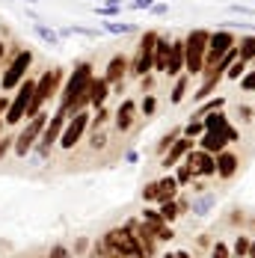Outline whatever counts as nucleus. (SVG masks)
I'll use <instances>...</instances> for the list:
<instances>
[{
	"mask_svg": "<svg viewBox=\"0 0 255 258\" xmlns=\"http://www.w3.org/2000/svg\"><path fill=\"white\" fill-rule=\"evenodd\" d=\"M104 30H107V33H131L134 27L131 24H119V21H104Z\"/></svg>",
	"mask_w": 255,
	"mask_h": 258,
	"instance_id": "nucleus-29",
	"label": "nucleus"
},
{
	"mask_svg": "<svg viewBox=\"0 0 255 258\" xmlns=\"http://www.w3.org/2000/svg\"><path fill=\"white\" fill-rule=\"evenodd\" d=\"M134 119H137V104L131 101V98H125V101L119 104V110H116V128L125 134V131H131Z\"/></svg>",
	"mask_w": 255,
	"mask_h": 258,
	"instance_id": "nucleus-10",
	"label": "nucleus"
},
{
	"mask_svg": "<svg viewBox=\"0 0 255 258\" xmlns=\"http://www.w3.org/2000/svg\"><path fill=\"white\" fill-rule=\"evenodd\" d=\"M140 107H143V113H146V116H152V113H154V107H157V101H154V95H146Z\"/></svg>",
	"mask_w": 255,
	"mask_h": 258,
	"instance_id": "nucleus-35",
	"label": "nucleus"
},
{
	"mask_svg": "<svg viewBox=\"0 0 255 258\" xmlns=\"http://www.w3.org/2000/svg\"><path fill=\"white\" fill-rule=\"evenodd\" d=\"M202 125H205V131H217V134H223V131L229 128V119H226V113H223V110H217V113L202 116Z\"/></svg>",
	"mask_w": 255,
	"mask_h": 258,
	"instance_id": "nucleus-18",
	"label": "nucleus"
},
{
	"mask_svg": "<svg viewBox=\"0 0 255 258\" xmlns=\"http://www.w3.org/2000/svg\"><path fill=\"white\" fill-rule=\"evenodd\" d=\"M163 258H175V252H166V255H163Z\"/></svg>",
	"mask_w": 255,
	"mask_h": 258,
	"instance_id": "nucleus-49",
	"label": "nucleus"
},
{
	"mask_svg": "<svg viewBox=\"0 0 255 258\" xmlns=\"http://www.w3.org/2000/svg\"><path fill=\"white\" fill-rule=\"evenodd\" d=\"M181 69H184V42H172L169 62H166V75H178Z\"/></svg>",
	"mask_w": 255,
	"mask_h": 258,
	"instance_id": "nucleus-17",
	"label": "nucleus"
},
{
	"mask_svg": "<svg viewBox=\"0 0 255 258\" xmlns=\"http://www.w3.org/2000/svg\"><path fill=\"white\" fill-rule=\"evenodd\" d=\"M30 66H33V51H30V48H21V51L9 59V66H6V72H3V78H0L3 92H12V89H18V83L27 78Z\"/></svg>",
	"mask_w": 255,
	"mask_h": 258,
	"instance_id": "nucleus-4",
	"label": "nucleus"
},
{
	"mask_svg": "<svg viewBox=\"0 0 255 258\" xmlns=\"http://www.w3.org/2000/svg\"><path fill=\"white\" fill-rule=\"evenodd\" d=\"M190 149H193V140H175V143L169 146V155L163 157V163H160V166H163V169H172V166H175L181 157L190 152Z\"/></svg>",
	"mask_w": 255,
	"mask_h": 258,
	"instance_id": "nucleus-11",
	"label": "nucleus"
},
{
	"mask_svg": "<svg viewBox=\"0 0 255 258\" xmlns=\"http://www.w3.org/2000/svg\"><path fill=\"white\" fill-rule=\"evenodd\" d=\"M208 30H193L184 42V69L190 75H199L205 69V51H208Z\"/></svg>",
	"mask_w": 255,
	"mask_h": 258,
	"instance_id": "nucleus-1",
	"label": "nucleus"
},
{
	"mask_svg": "<svg viewBox=\"0 0 255 258\" xmlns=\"http://www.w3.org/2000/svg\"><path fill=\"white\" fill-rule=\"evenodd\" d=\"M184 163L193 169V175H214V172H217L214 155H208V152H202V149H199V152L190 149V152L184 155Z\"/></svg>",
	"mask_w": 255,
	"mask_h": 258,
	"instance_id": "nucleus-9",
	"label": "nucleus"
},
{
	"mask_svg": "<svg viewBox=\"0 0 255 258\" xmlns=\"http://www.w3.org/2000/svg\"><path fill=\"white\" fill-rule=\"evenodd\" d=\"M246 258H255V237L249 240V249H246Z\"/></svg>",
	"mask_w": 255,
	"mask_h": 258,
	"instance_id": "nucleus-45",
	"label": "nucleus"
},
{
	"mask_svg": "<svg viewBox=\"0 0 255 258\" xmlns=\"http://www.w3.org/2000/svg\"><path fill=\"white\" fill-rule=\"evenodd\" d=\"M231 12H240V15H252V9H246V6H237V3H234V6H229Z\"/></svg>",
	"mask_w": 255,
	"mask_h": 258,
	"instance_id": "nucleus-42",
	"label": "nucleus"
},
{
	"mask_svg": "<svg viewBox=\"0 0 255 258\" xmlns=\"http://www.w3.org/2000/svg\"><path fill=\"white\" fill-rule=\"evenodd\" d=\"M234 48H237V59L240 62H249L255 56V36H243L240 45H234Z\"/></svg>",
	"mask_w": 255,
	"mask_h": 258,
	"instance_id": "nucleus-20",
	"label": "nucleus"
},
{
	"mask_svg": "<svg viewBox=\"0 0 255 258\" xmlns=\"http://www.w3.org/2000/svg\"><path fill=\"white\" fill-rule=\"evenodd\" d=\"M33 30H36V36H39L42 42H48V45H59V33H56V30H51V27H45L42 21H36V24H33Z\"/></svg>",
	"mask_w": 255,
	"mask_h": 258,
	"instance_id": "nucleus-21",
	"label": "nucleus"
},
{
	"mask_svg": "<svg viewBox=\"0 0 255 258\" xmlns=\"http://www.w3.org/2000/svg\"><path fill=\"white\" fill-rule=\"evenodd\" d=\"M184 95H187V78H178V80H175V89H172V95H169V101H172V104H181V101H184Z\"/></svg>",
	"mask_w": 255,
	"mask_h": 258,
	"instance_id": "nucleus-26",
	"label": "nucleus"
},
{
	"mask_svg": "<svg viewBox=\"0 0 255 258\" xmlns=\"http://www.w3.org/2000/svg\"><path fill=\"white\" fill-rule=\"evenodd\" d=\"M48 258H72V255H69V249H66V246H53Z\"/></svg>",
	"mask_w": 255,
	"mask_h": 258,
	"instance_id": "nucleus-39",
	"label": "nucleus"
},
{
	"mask_svg": "<svg viewBox=\"0 0 255 258\" xmlns=\"http://www.w3.org/2000/svg\"><path fill=\"white\" fill-rule=\"evenodd\" d=\"M178 214H181V211H178V205H175L172 199H169V202H160V220H163V223H169V220H175Z\"/></svg>",
	"mask_w": 255,
	"mask_h": 258,
	"instance_id": "nucleus-24",
	"label": "nucleus"
},
{
	"mask_svg": "<svg viewBox=\"0 0 255 258\" xmlns=\"http://www.w3.org/2000/svg\"><path fill=\"white\" fill-rule=\"evenodd\" d=\"M104 140H107V134H104L101 128H95V131H92V140H89V146H92V149H101Z\"/></svg>",
	"mask_w": 255,
	"mask_h": 258,
	"instance_id": "nucleus-33",
	"label": "nucleus"
},
{
	"mask_svg": "<svg viewBox=\"0 0 255 258\" xmlns=\"http://www.w3.org/2000/svg\"><path fill=\"white\" fill-rule=\"evenodd\" d=\"M154 0H134V9H152Z\"/></svg>",
	"mask_w": 255,
	"mask_h": 258,
	"instance_id": "nucleus-41",
	"label": "nucleus"
},
{
	"mask_svg": "<svg viewBox=\"0 0 255 258\" xmlns=\"http://www.w3.org/2000/svg\"><path fill=\"white\" fill-rule=\"evenodd\" d=\"M175 258H190V252H184V249H181V252H175Z\"/></svg>",
	"mask_w": 255,
	"mask_h": 258,
	"instance_id": "nucleus-47",
	"label": "nucleus"
},
{
	"mask_svg": "<svg viewBox=\"0 0 255 258\" xmlns=\"http://www.w3.org/2000/svg\"><path fill=\"white\" fill-rule=\"evenodd\" d=\"M199 149L208 152V155H220L223 149H226V140H223V134H217V131H205L202 137H199Z\"/></svg>",
	"mask_w": 255,
	"mask_h": 258,
	"instance_id": "nucleus-14",
	"label": "nucleus"
},
{
	"mask_svg": "<svg viewBox=\"0 0 255 258\" xmlns=\"http://www.w3.org/2000/svg\"><path fill=\"white\" fill-rule=\"evenodd\" d=\"M223 107H226V98H211V101H205L202 107L193 113V116L202 122V116H208V113H217V110H223Z\"/></svg>",
	"mask_w": 255,
	"mask_h": 258,
	"instance_id": "nucleus-23",
	"label": "nucleus"
},
{
	"mask_svg": "<svg viewBox=\"0 0 255 258\" xmlns=\"http://www.w3.org/2000/svg\"><path fill=\"white\" fill-rule=\"evenodd\" d=\"M223 140H226V143H237V140H240V134H237V128H231V125H229V128L223 131Z\"/></svg>",
	"mask_w": 255,
	"mask_h": 258,
	"instance_id": "nucleus-37",
	"label": "nucleus"
},
{
	"mask_svg": "<svg viewBox=\"0 0 255 258\" xmlns=\"http://www.w3.org/2000/svg\"><path fill=\"white\" fill-rule=\"evenodd\" d=\"M175 190H178V181L172 178V175L160 178L157 181V202H169V199H175Z\"/></svg>",
	"mask_w": 255,
	"mask_h": 258,
	"instance_id": "nucleus-19",
	"label": "nucleus"
},
{
	"mask_svg": "<svg viewBox=\"0 0 255 258\" xmlns=\"http://www.w3.org/2000/svg\"><path fill=\"white\" fill-rule=\"evenodd\" d=\"M92 78H95V75H92V62H77L75 72H72L69 80H66L62 95H59V110L72 101V98H77L80 92H86V89H89V83H92Z\"/></svg>",
	"mask_w": 255,
	"mask_h": 258,
	"instance_id": "nucleus-5",
	"label": "nucleus"
},
{
	"mask_svg": "<svg viewBox=\"0 0 255 258\" xmlns=\"http://www.w3.org/2000/svg\"><path fill=\"white\" fill-rule=\"evenodd\" d=\"M190 178H193V169H190L187 163H181V169H178V175H175V181H178V184H187Z\"/></svg>",
	"mask_w": 255,
	"mask_h": 258,
	"instance_id": "nucleus-34",
	"label": "nucleus"
},
{
	"mask_svg": "<svg viewBox=\"0 0 255 258\" xmlns=\"http://www.w3.org/2000/svg\"><path fill=\"white\" fill-rule=\"evenodd\" d=\"M119 3H122V0H107V6H116V9H119Z\"/></svg>",
	"mask_w": 255,
	"mask_h": 258,
	"instance_id": "nucleus-46",
	"label": "nucleus"
},
{
	"mask_svg": "<svg viewBox=\"0 0 255 258\" xmlns=\"http://www.w3.org/2000/svg\"><path fill=\"white\" fill-rule=\"evenodd\" d=\"M154 42H157V33H154V30H149V33L143 36V42H140L137 59L131 62V72H134V75H140V78H146V75H149L152 59H154Z\"/></svg>",
	"mask_w": 255,
	"mask_h": 258,
	"instance_id": "nucleus-8",
	"label": "nucleus"
},
{
	"mask_svg": "<svg viewBox=\"0 0 255 258\" xmlns=\"http://www.w3.org/2000/svg\"><path fill=\"white\" fill-rule=\"evenodd\" d=\"M240 89H243V92H255V72H249V75L240 78Z\"/></svg>",
	"mask_w": 255,
	"mask_h": 258,
	"instance_id": "nucleus-32",
	"label": "nucleus"
},
{
	"mask_svg": "<svg viewBox=\"0 0 255 258\" xmlns=\"http://www.w3.org/2000/svg\"><path fill=\"white\" fill-rule=\"evenodd\" d=\"M237 113H240L243 119H252V107H237Z\"/></svg>",
	"mask_w": 255,
	"mask_h": 258,
	"instance_id": "nucleus-44",
	"label": "nucleus"
},
{
	"mask_svg": "<svg viewBox=\"0 0 255 258\" xmlns=\"http://www.w3.org/2000/svg\"><path fill=\"white\" fill-rule=\"evenodd\" d=\"M214 163H217V172H214V175H220V178H231V175L237 172V163H240V160H237V155H231V152H220Z\"/></svg>",
	"mask_w": 255,
	"mask_h": 258,
	"instance_id": "nucleus-13",
	"label": "nucleus"
},
{
	"mask_svg": "<svg viewBox=\"0 0 255 258\" xmlns=\"http://www.w3.org/2000/svg\"><path fill=\"white\" fill-rule=\"evenodd\" d=\"M3 51H6V45H3V42H0V62H3Z\"/></svg>",
	"mask_w": 255,
	"mask_h": 258,
	"instance_id": "nucleus-48",
	"label": "nucleus"
},
{
	"mask_svg": "<svg viewBox=\"0 0 255 258\" xmlns=\"http://www.w3.org/2000/svg\"><path fill=\"white\" fill-rule=\"evenodd\" d=\"M98 15H104V18H113V15H119V9H116V6H98Z\"/></svg>",
	"mask_w": 255,
	"mask_h": 258,
	"instance_id": "nucleus-38",
	"label": "nucleus"
},
{
	"mask_svg": "<svg viewBox=\"0 0 255 258\" xmlns=\"http://www.w3.org/2000/svg\"><path fill=\"white\" fill-rule=\"evenodd\" d=\"M143 199H146V202H157V181L149 184V187L143 190Z\"/></svg>",
	"mask_w": 255,
	"mask_h": 258,
	"instance_id": "nucleus-36",
	"label": "nucleus"
},
{
	"mask_svg": "<svg viewBox=\"0 0 255 258\" xmlns=\"http://www.w3.org/2000/svg\"><path fill=\"white\" fill-rule=\"evenodd\" d=\"M107 95H110V83H107L104 78H92V83H89V104L104 107Z\"/></svg>",
	"mask_w": 255,
	"mask_h": 258,
	"instance_id": "nucleus-15",
	"label": "nucleus"
},
{
	"mask_svg": "<svg viewBox=\"0 0 255 258\" xmlns=\"http://www.w3.org/2000/svg\"><path fill=\"white\" fill-rule=\"evenodd\" d=\"M125 72H128V59L125 56H113L110 66H107L104 80H107V83H122V80H125Z\"/></svg>",
	"mask_w": 255,
	"mask_h": 258,
	"instance_id": "nucleus-16",
	"label": "nucleus"
},
{
	"mask_svg": "<svg viewBox=\"0 0 255 258\" xmlns=\"http://www.w3.org/2000/svg\"><path fill=\"white\" fill-rule=\"evenodd\" d=\"M169 48H172V42H169V39H163V36H157V42H154V59H152V69L163 72V75H166V62H169Z\"/></svg>",
	"mask_w": 255,
	"mask_h": 258,
	"instance_id": "nucleus-12",
	"label": "nucleus"
},
{
	"mask_svg": "<svg viewBox=\"0 0 255 258\" xmlns=\"http://www.w3.org/2000/svg\"><path fill=\"white\" fill-rule=\"evenodd\" d=\"M0 137H3V122H0Z\"/></svg>",
	"mask_w": 255,
	"mask_h": 258,
	"instance_id": "nucleus-50",
	"label": "nucleus"
},
{
	"mask_svg": "<svg viewBox=\"0 0 255 258\" xmlns=\"http://www.w3.org/2000/svg\"><path fill=\"white\" fill-rule=\"evenodd\" d=\"M12 146H15V137L3 134V137H0V160H3V157H6L9 152H12Z\"/></svg>",
	"mask_w": 255,
	"mask_h": 258,
	"instance_id": "nucleus-28",
	"label": "nucleus"
},
{
	"mask_svg": "<svg viewBox=\"0 0 255 258\" xmlns=\"http://www.w3.org/2000/svg\"><path fill=\"white\" fill-rule=\"evenodd\" d=\"M59 78H62V72H59V69H48L42 78L36 80L33 98H30V107H27V119H33L36 113H42V104L48 101L53 92H56V86H59Z\"/></svg>",
	"mask_w": 255,
	"mask_h": 258,
	"instance_id": "nucleus-3",
	"label": "nucleus"
},
{
	"mask_svg": "<svg viewBox=\"0 0 255 258\" xmlns=\"http://www.w3.org/2000/svg\"><path fill=\"white\" fill-rule=\"evenodd\" d=\"M243 66H246V62H240V59H234V62L229 66V72H226V78H229V80H237L240 75H243Z\"/></svg>",
	"mask_w": 255,
	"mask_h": 258,
	"instance_id": "nucleus-30",
	"label": "nucleus"
},
{
	"mask_svg": "<svg viewBox=\"0 0 255 258\" xmlns=\"http://www.w3.org/2000/svg\"><path fill=\"white\" fill-rule=\"evenodd\" d=\"M214 205H217V196H214V193H205V196H199V199L193 202V214L205 217V214H208Z\"/></svg>",
	"mask_w": 255,
	"mask_h": 258,
	"instance_id": "nucleus-22",
	"label": "nucleus"
},
{
	"mask_svg": "<svg viewBox=\"0 0 255 258\" xmlns=\"http://www.w3.org/2000/svg\"><path fill=\"white\" fill-rule=\"evenodd\" d=\"M6 107H9V98H6V95H0V119L6 116Z\"/></svg>",
	"mask_w": 255,
	"mask_h": 258,
	"instance_id": "nucleus-43",
	"label": "nucleus"
},
{
	"mask_svg": "<svg viewBox=\"0 0 255 258\" xmlns=\"http://www.w3.org/2000/svg\"><path fill=\"white\" fill-rule=\"evenodd\" d=\"M48 113H36L33 119H27V125L21 128V134L15 137V146H12V152L18 157H27L30 152H33V146L39 143V137H42V131H45V125H48Z\"/></svg>",
	"mask_w": 255,
	"mask_h": 258,
	"instance_id": "nucleus-2",
	"label": "nucleus"
},
{
	"mask_svg": "<svg viewBox=\"0 0 255 258\" xmlns=\"http://www.w3.org/2000/svg\"><path fill=\"white\" fill-rule=\"evenodd\" d=\"M33 89H36V80L24 78L15 89V98L6 107V125H21L27 116V107H30V98H33Z\"/></svg>",
	"mask_w": 255,
	"mask_h": 258,
	"instance_id": "nucleus-6",
	"label": "nucleus"
},
{
	"mask_svg": "<svg viewBox=\"0 0 255 258\" xmlns=\"http://www.w3.org/2000/svg\"><path fill=\"white\" fill-rule=\"evenodd\" d=\"M166 12H169V6H166V3H154V6H152V15H166Z\"/></svg>",
	"mask_w": 255,
	"mask_h": 258,
	"instance_id": "nucleus-40",
	"label": "nucleus"
},
{
	"mask_svg": "<svg viewBox=\"0 0 255 258\" xmlns=\"http://www.w3.org/2000/svg\"><path fill=\"white\" fill-rule=\"evenodd\" d=\"M86 128H89V113H86V110L69 116L66 125H62V134H59V146H62V149H75L77 143L83 140Z\"/></svg>",
	"mask_w": 255,
	"mask_h": 258,
	"instance_id": "nucleus-7",
	"label": "nucleus"
},
{
	"mask_svg": "<svg viewBox=\"0 0 255 258\" xmlns=\"http://www.w3.org/2000/svg\"><path fill=\"white\" fill-rule=\"evenodd\" d=\"M229 255H231V249L223 243V240H217V243H214V249H211V258H229Z\"/></svg>",
	"mask_w": 255,
	"mask_h": 258,
	"instance_id": "nucleus-31",
	"label": "nucleus"
},
{
	"mask_svg": "<svg viewBox=\"0 0 255 258\" xmlns=\"http://www.w3.org/2000/svg\"><path fill=\"white\" fill-rule=\"evenodd\" d=\"M246 249H249V237L246 234H237V240H234V255H246Z\"/></svg>",
	"mask_w": 255,
	"mask_h": 258,
	"instance_id": "nucleus-27",
	"label": "nucleus"
},
{
	"mask_svg": "<svg viewBox=\"0 0 255 258\" xmlns=\"http://www.w3.org/2000/svg\"><path fill=\"white\" fill-rule=\"evenodd\" d=\"M181 134H184L187 140H193V137H202V134H205V125L199 122V119H190V122L184 125V131H181Z\"/></svg>",
	"mask_w": 255,
	"mask_h": 258,
	"instance_id": "nucleus-25",
	"label": "nucleus"
}]
</instances>
